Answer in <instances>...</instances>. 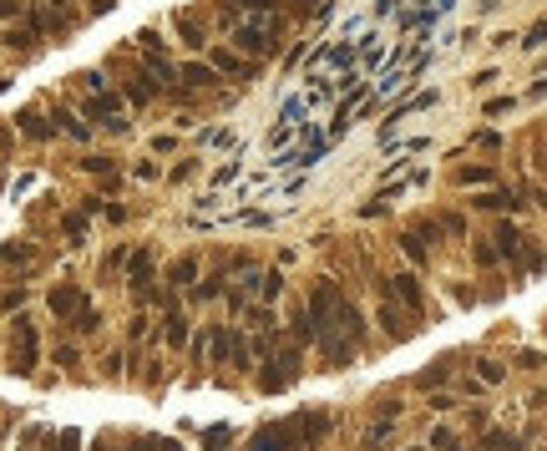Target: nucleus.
<instances>
[{
  "instance_id": "nucleus-31",
  "label": "nucleus",
  "mask_w": 547,
  "mask_h": 451,
  "mask_svg": "<svg viewBox=\"0 0 547 451\" xmlns=\"http://www.w3.org/2000/svg\"><path fill=\"white\" fill-rule=\"evenodd\" d=\"M0 259H6V264H26L31 249H26V244H6V254H0Z\"/></svg>"
},
{
  "instance_id": "nucleus-39",
  "label": "nucleus",
  "mask_w": 547,
  "mask_h": 451,
  "mask_svg": "<svg viewBox=\"0 0 547 451\" xmlns=\"http://www.w3.org/2000/svg\"><path fill=\"white\" fill-rule=\"evenodd\" d=\"M233 178H238V162H228V167H218V173H213V183H218V188L233 183Z\"/></svg>"
},
{
  "instance_id": "nucleus-8",
  "label": "nucleus",
  "mask_w": 547,
  "mask_h": 451,
  "mask_svg": "<svg viewBox=\"0 0 547 451\" xmlns=\"http://www.w3.org/2000/svg\"><path fill=\"white\" fill-rule=\"evenodd\" d=\"M172 26H178V36L188 41V46H208V31H203V20L193 11H172Z\"/></svg>"
},
{
  "instance_id": "nucleus-13",
  "label": "nucleus",
  "mask_w": 547,
  "mask_h": 451,
  "mask_svg": "<svg viewBox=\"0 0 547 451\" xmlns=\"http://www.w3.org/2000/svg\"><path fill=\"white\" fill-rule=\"evenodd\" d=\"M380 325L396 335V340H410L415 335V325H410V314L406 310H396V305H380Z\"/></svg>"
},
{
  "instance_id": "nucleus-25",
  "label": "nucleus",
  "mask_w": 547,
  "mask_h": 451,
  "mask_svg": "<svg viewBox=\"0 0 547 451\" xmlns=\"http://www.w3.org/2000/svg\"><path fill=\"white\" fill-rule=\"evenodd\" d=\"M71 325H76V335H92V330H97V325H102V314H97V310H92V305H86V310H81V314H76V319H71Z\"/></svg>"
},
{
  "instance_id": "nucleus-26",
  "label": "nucleus",
  "mask_w": 547,
  "mask_h": 451,
  "mask_svg": "<svg viewBox=\"0 0 547 451\" xmlns=\"http://www.w3.org/2000/svg\"><path fill=\"white\" fill-rule=\"evenodd\" d=\"M81 167H86V173H97V178H117V167H112V158H86Z\"/></svg>"
},
{
  "instance_id": "nucleus-20",
  "label": "nucleus",
  "mask_w": 547,
  "mask_h": 451,
  "mask_svg": "<svg viewBox=\"0 0 547 451\" xmlns=\"http://www.w3.org/2000/svg\"><path fill=\"white\" fill-rule=\"evenodd\" d=\"M228 365H233V370H249V340H244V330H233V350H228Z\"/></svg>"
},
{
  "instance_id": "nucleus-40",
  "label": "nucleus",
  "mask_w": 547,
  "mask_h": 451,
  "mask_svg": "<svg viewBox=\"0 0 547 451\" xmlns=\"http://www.w3.org/2000/svg\"><path fill=\"white\" fill-rule=\"evenodd\" d=\"M492 178V167H466V173H462V183H487Z\"/></svg>"
},
{
  "instance_id": "nucleus-41",
  "label": "nucleus",
  "mask_w": 547,
  "mask_h": 451,
  "mask_svg": "<svg viewBox=\"0 0 547 451\" xmlns=\"http://www.w3.org/2000/svg\"><path fill=\"white\" fill-rule=\"evenodd\" d=\"M56 360H61V365H67V370H71V365H76L81 355H76V345H61V350H56Z\"/></svg>"
},
{
  "instance_id": "nucleus-42",
  "label": "nucleus",
  "mask_w": 547,
  "mask_h": 451,
  "mask_svg": "<svg viewBox=\"0 0 547 451\" xmlns=\"http://www.w3.org/2000/svg\"><path fill=\"white\" fill-rule=\"evenodd\" d=\"M487 112H492V117H501V112H512V97H497V102H487Z\"/></svg>"
},
{
  "instance_id": "nucleus-7",
  "label": "nucleus",
  "mask_w": 547,
  "mask_h": 451,
  "mask_svg": "<svg viewBox=\"0 0 547 451\" xmlns=\"http://www.w3.org/2000/svg\"><path fill=\"white\" fill-rule=\"evenodd\" d=\"M178 76L188 81L193 92H213V81H218V71L208 67V61H183V67H178Z\"/></svg>"
},
{
  "instance_id": "nucleus-47",
  "label": "nucleus",
  "mask_w": 547,
  "mask_h": 451,
  "mask_svg": "<svg viewBox=\"0 0 547 451\" xmlns=\"http://www.w3.org/2000/svg\"><path fill=\"white\" fill-rule=\"evenodd\" d=\"M20 451H31V446H20Z\"/></svg>"
},
{
  "instance_id": "nucleus-5",
  "label": "nucleus",
  "mask_w": 547,
  "mask_h": 451,
  "mask_svg": "<svg viewBox=\"0 0 547 451\" xmlns=\"http://www.w3.org/2000/svg\"><path fill=\"white\" fill-rule=\"evenodd\" d=\"M208 67H213L218 76H233V81H254V71H258L238 46H213V61H208Z\"/></svg>"
},
{
  "instance_id": "nucleus-17",
  "label": "nucleus",
  "mask_w": 547,
  "mask_h": 451,
  "mask_svg": "<svg viewBox=\"0 0 547 451\" xmlns=\"http://www.w3.org/2000/svg\"><path fill=\"white\" fill-rule=\"evenodd\" d=\"M446 375H451V365H446V360H431V370L415 375V385H421V391H431V385H441Z\"/></svg>"
},
{
  "instance_id": "nucleus-10",
  "label": "nucleus",
  "mask_w": 547,
  "mask_h": 451,
  "mask_svg": "<svg viewBox=\"0 0 547 451\" xmlns=\"http://www.w3.org/2000/svg\"><path fill=\"white\" fill-rule=\"evenodd\" d=\"M147 279H152V249H132V259H127V284L147 289Z\"/></svg>"
},
{
  "instance_id": "nucleus-6",
  "label": "nucleus",
  "mask_w": 547,
  "mask_h": 451,
  "mask_svg": "<svg viewBox=\"0 0 547 451\" xmlns=\"http://www.w3.org/2000/svg\"><path fill=\"white\" fill-rule=\"evenodd\" d=\"M46 305H51V314H56V319H76V314L86 310V294H81L76 284H56Z\"/></svg>"
},
{
  "instance_id": "nucleus-2",
  "label": "nucleus",
  "mask_w": 547,
  "mask_h": 451,
  "mask_svg": "<svg viewBox=\"0 0 547 451\" xmlns=\"http://www.w3.org/2000/svg\"><path fill=\"white\" fill-rule=\"evenodd\" d=\"M36 355H41V335L26 314L15 319V330H11V370L15 375H31L36 370Z\"/></svg>"
},
{
  "instance_id": "nucleus-14",
  "label": "nucleus",
  "mask_w": 547,
  "mask_h": 451,
  "mask_svg": "<svg viewBox=\"0 0 547 451\" xmlns=\"http://www.w3.org/2000/svg\"><path fill=\"white\" fill-rule=\"evenodd\" d=\"M36 41H41V26H36V20H26V26H11V31H6V46H11V51H36Z\"/></svg>"
},
{
  "instance_id": "nucleus-18",
  "label": "nucleus",
  "mask_w": 547,
  "mask_h": 451,
  "mask_svg": "<svg viewBox=\"0 0 547 451\" xmlns=\"http://www.w3.org/2000/svg\"><path fill=\"white\" fill-rule=\"evenodd\" d=\"M56 122H61V132H71L76 142H86V137H92V127H86L76 112H56Z\"/></svg>"
},
{
  "instance_id": "nucleus-32",
  "label": "nucleus",
  "mask_w": 547,
  "mask_h": 451,
  "mask_svg": "<svg viewBox=\"0 0 547 451\" xmlns=\"http://www.w3.org/2000/svg\"><path fill=\"white\" fill-rule=\"evenodd\" d=\"M127 259H132V249H127V244H117L112 254H106V274H112V269H122Z\"/></svg>"
},
{
  "instance_id": "nucleus-35",
  "label": "nucleus",
  "mask_w": 547,
  "mask_h": 451,
  "mask_svg": "<svg viewBox=\"0 0 547 451\" xmlns=\"http://www.w3.org/2000/svg\"><path fill=\"white\" fill-rule=\"evenodd\" d=\"M542 41H547V15H542V20H537V26L527 31V41H522V46H542Z\"/></svg>"
},
{
  "instance_id": "nucleus-12",
  "label": "nucleus",
  "mask_w": 547,
  "mask_h": 451,
  "mask_svg": "<svg viewBox=\"0 0 547 451\" xmlns=\"http://www.w3.org/2000/svg\"><path fill=\"white\" fill-rule=\"evenodd\" d=\"M294 421H299V436H304V446L324 441V431H330V416H324V411H304V416H294Z\"/></svg>"
},
{
  "instance_id": "nucleus-15",
  "label": "nucleus",
  "mask_w": 547,
  "mask_h": 451,
  "mask_svg": "<svg viewBox=\"0 0 547 451\" xmlns=\"http://www.w3.org/2000/svg\"><path fill=\"white\" fill-rule=\"evenodd\" d=\"M162 325H167V330H162V340H167L172 350H178V345H188V314H183V310H167V319H162Z\"/></svg>"
},
{
  "instance_id": "nucleus-24",
  "label": "nucleus",
  "mask_w": 547,
  "mask_h": 451,
  "mask_svg": "<svg viewBox=\"0 0 547 451\" xmlns=\"http://www.w3.org/2000/svg\"><path fill=\"white\" fill-rule=\"evenodd\" d=\"M258 294H264V299H269V305H274V299H279V294H284V279H279V274H274V269H269V274H264V279H258Z\"/></svg>"
},
{
  "instance_id": "nucleus-9",
  "label": "nucleus",
  "mask_w": 547,
  "mask_h": 451,
  "mask_svg": "<svg viewBox=\"0 0 547 451\" xmlns=\"http://www.w3.org/2000/svg\"><path fill=\"white\" fill-rule=\"evenodd\" d=\"M167 284H172V289H193V284H198V259H193V254L172 259V264H167Z\"/></svg>"
},
{
  "instance_id": "nucleus-21",
  "label": "nucleus",
  "mask_w": 547,
  "mask_h": 451,
  "mask_svg": "<svg viewBox=\"0 0 547 451\" xmlns=\"http://www.w3.org/2000/svg\"><path fill=\"white\" fill-rule=\"evenodd\" d=\"M497 244H501V254H507V259H517V249H522V233H517L512 223H501V228H497Z\"/></svg>"
},
{
  "instance_id": "nucleus-3",
  "label": "nucleus",
  "mask_w": 547,
  "mask_h": 451,
  "mask_svg": "<svg viewBox=\"0 0 547 451\" xmlns=\"http://www.w3.org/2000/svg\"><path fill=\"white\" fill-rule=\"evenodd\" d=\"M294 375H299V340H294V345H279V360L269 355V370L258 375V385L274 396V391H289Z\"/></svg>"
},
{
  "instance_id": "nucleus-37",
  "label": "nucleus",
  "mask_w": 547,
  "mask_h": 451,
  "mask_svg": "<svg viewBox=\"0 0 547 451\" xmlns=\"http://www.w3.org/2000/svg\"><path fill=\"white\" fill-rule=\"evenodd\" d=\"M172 147H178V137H172V132H158V137H152V153H172Z\"/></svg>"
},
{
  "instance_id": "nucleus-33",
  "label": "nucleus",
  "mask_w": 547,
  "mask_h": 451,
  "mask_svg": "<svg viewBox=\"0 0 547 451\" xmlns=\"http://www.w3.org/2000/svg\"><path fill=\"white\" fill-rule=\"evenodd\" d=\"M487 451H522V446H517L512 436H501V431H492V436H487Z\"/></svg>"
},
{
  "instance_id": "nucleus-23",
  "label": "nucleus",
  "mask_w": 547,
  "mask_h": 451,
  "mask_svg": "<svg viewBox=\"0 0 547 451\" xmlns=\"http://www.w3.org/2000/svg\"><path fill=\"white\" fill-rule=\"evenodd\" d=\"M61 228H67L71 244H86V213H67V223H61Z\"/></svg>"
},
{
  "instance_id": "nucleus-1",
  "label": "nucleus",
  "mask_w": 547,
  "mask_h": 451,
  "mask_svg": "<svg viewBox=\"0 0 547 451\" xmlns=\"http://www.w3.org/2000/svg\"><path fill=\"white\" fill-rule=\"evenodd\" d=\"M86 117H92V122H102L106 127V132H127V127H132V122H127V102L112 92V87H102V92H86Z\"/></svg>"
},
{
  "instance_id": "nucleus-44",
  "label": "nucleus",
  "mask_w": 547,
  "mask_h": 451,
  "mask_svg": "<svg viewBox=\"0 0 547 451\" xmlns=\"http://www.w3.org/2000/svg\"><path fill=\"white\" fill-rule=\"evenodd\" d=\"M152 451H183L178 441H152Z\"/></svg>"
},
{
  "instance_id": "nucleus-4",
  "label": "nucleus",
  "mask_w": 547,
  "mask_h": 451,
  "mask_svg": "<svg viewBox=\"0 0 547 451\" xmlns=\"http://www.w3.org/2000/svg\"><path fill=\"white\" fill-rule=\"evenodd\" d=\"M304 436H299V421H279V426H264L254 431V451H299Z\"/></svg>"
},
{
  "instance_id": "nucleus-36",
  "label": "nucleus",
  "mask_w": 547,
  "mask_h": 451,
  "mask_svg": "<svg viewBox=\"0 0 547 451\" xmlns=\"http://www.w3.org/2000/svg\"><path fill=\"white\" fill-rule=\"evenodd\" d=\"M76 446H81L76 431H56V451H76Z\"/></svg>"
},
{
  "instance_id": "nucleus-29",
  "label": "nucleus",
  "mask_w": 547,
  "mask_h": 451,
  "mask_svg": "<svg viewBox=\"0 0 547 451\" xmlns=\"http://www.w3.org/2000/svg\"><path fill=\"white\" fill-rule=\"evenodd\" d=\"M193 173H198V158H183V162H178V167H172V173H167V178H172V183H188Z\"/></svg>"
},
{
  "instance_id": "nucleus-19",
  "label": "nucleus",
  "mask_w": 547,
  "mask_h": 451,
  "mask_svg": "<svg viewBox=\"0 0 547 451\" xmlns=\"http://www.w3.org/2000/svg\"><path fill=\"white\" fill-rule=\"evenodd\" d=\"M127 97H132L137 106H147L152 97H158V87H147V76H127Z\"/></svg>"
},
{
  "instance_id": "nucleus-46",
  "label": "nucleus",
  "mask_w": 547,
  "mask_h": 451,
  "mask_svg": "<svg viewBox=\"0 0 547 451\" xmlns=\"http://www.w3.org/2000/svg\"><path fill=\"white\" fill-rule=\"evenodd\" d=\"M294 6H299V11H314V6H319V0H294Z\"/></svg>"
},
{
  "instance_id": "nucleus-16",
  "label": "nucleus",
  "mask_w": 547,
  "mask_h": 451,
  "mask_svg": "<svg viewBox=\"0 0 547 451\" xmlns=\"http://www.w3.org/2000/svg\"><path fill=\"white\" fill-rule=\"evenodd\" d=\"M15 122H20V132H26V137H36V142H46V137H51V122L41 117V112H31V106H26V112H20Z\"/></svg>"
},
{
  "instance_id": "nucleus-43",
  "label": "nucleus",
  "mask_w": 547,
  "mask_h": 451,
  "mask_svg": "<svg viewBox=\"0 0 547 451\" xmlns=\"http://www.w3.org/2000/svg\"><path fill=\"white\" fill-rule=\"evenodd\" d=\"M15 15V0H0V20H11Z\"/></svg>"
},
{
  "instance_id": "nucleus-11",
  "label": "nucleus",
  "mask_w": 547,
  "mask_h": 451,
  "mask_svg": "<svg viewBox=\"0 0 547 451\" xmlns=\"http://www.w3.org/2000/svg\"><path fill=\"white\" fill-rule=\"evenodd\" d=\"M390 294H396L410 314L421 310V284H415V274H396V279H390Z\"/></svg>"
},
{
  "instance_id": "nucleus-45",
  "label": "nucleus",
  "mask_w": 547,
  "mask_h": 451,
  "mask_svg": "<svg viewBox=\"0 0 547 451\" xmlns=\"http://www.w3.org/2000/svg\"><path fill=\"white\" fill-rule=\"evenodd\" d=\"M41 6H51V11H61V6H71V0H41Z\"/></svg>"
},
{
  "instance_id": "nucleus-22",
  "label": "nucleus",
  "mask_w": 547,
  "mask_h": 451,
  "mask_svg": "<svg viewBox=\"0 0 547 451\" xmlns=\"http://www.w3.org/2000/svg\"><path fill=\"white\" fill-rule=\"evenodd\" d=\"M223 294V274H213V279H203L198 289H193V299H198V305H208V299H218Z\"/></svg>"
},
{
  "instance_id": "nucleus-30",
  "label": "nucleus",
  "mask_w": 547,
  "mask_h": 451,
  "mask_svg": "<svg viewBox=\"0 0 547 451\" xmlns=\"http://www.w3.org/2000/svg\"><path fill=\"white\" fill-rule=\"evenodd\" d=\"M132 173H137V183H158V178H162V167L147 158V162H137V167H132Z\"/></svg>"
},
{
  "instance_id": "nucleus-34",
  "label": "nucleus",
  "mask_w": 547,
  "mask_h": 451,
  "mask_svg": "<svg viewBox=\"0 0 547 451\" xmlns=\"http://www.w3.org/2000/svg\"><path fill=\"white\" fill-rule=\"evenodd\" d=\"M188 355H193V365H198V360L208 355V330H198V335H193V345H188Z\"/></svg>"
},
{
  "instance_id": "nucleus-38",
  "label": "nucleus",
  "mask_w": 547,
  "mask_h": 451,
  "mask_svg": "<svg viewBox=\"0 0 547 451\" xmlns=\"http://www.w3.org/2000/svg\"><path fill=\"white\" fill-rule=\"evenodd\" d=\"M20 299H26V289H6V294H0V310H15Z\"/></svg>"
},
{
  "instance_id": "nucleus-27",
  "label": "nucleus",
  "mask_w": 547,
  "mask_h": 451,
  "mask_svg": "<svg viewBox=\"0 0 547 451\" xmlns=\"http://www.w3.org/2000/svg\"><path fill=\"white\" fill-rule=\"evenodd\" d=\"M476 375H481V380H487V385H497V380H501V375H507V370H501V365H497V360H476Z\"/></svg>"
},
{
  "instance_id": "nucleus-28",
  "label": "nucleus",
  "mask_w": 547,
  "mask_h": 451,
  "mask_svg": "<svg viewBox=\"0 0 547 451\" xmlns=\"http://www.w3.org/2000/svg\"><path fill=\"white\" fill-rule=\"evenodd\" d=\"M401 249L410 254V259H415V264H421V259H426V244H421V233H406V239H401Z\"/></svg>"
}]
</instances>
